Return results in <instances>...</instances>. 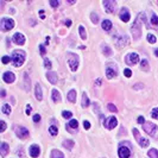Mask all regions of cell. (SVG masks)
I'll list each match as a JSON object with an SVG mask.
<instances>
[{
    "mask_svg": "<svg viewBox=\"0 0 158 158\" xmlns=\"http://www.w3.org/2000/svg\"><path fill=\"white\" fill-rule=\"evenodd\" d=\"M34 95H36V99L38 100V101H40V100L43 99V95H42V88H40L39 84H36V87H34Z\"/></svg>",
    "mask_w": 158,
    "mask_h": 158,
    "instance_id": "cell-18",
    "label": "cell"
},
{
    "mask_svg": "<svg viewBox=\"0 0 158 158\" xmlns=\"http://www.w3.org/2000/svg\"><path fill=\"white\" fill-rule=\"evenodd\" d=\"M10 146L7 143H1V146H0V152H1V156H6V153L8 152Z\"/></svg>",
    "mask_w": 158,
    "mask_h": 158,
    "instance_id": "cell-19",
    "label": "cell"
},
{
    "mask_svg": "<svg viewBox=\"0 0 158 158\" xmlns=\"http://www.w3.org/2000/svg\"><path fill=\"white\" fill-rule=\"evenodd\" d=\"M14 74L13 73H11V71H6V73H4L3 75V80L6 82V83H12V82H14Z\"/></svg>",
    "mask_w": 158,
    "mask_h": 158,
    "instance_id": "cell-16",
    "label": "cell"
},
{
    "mask_svg": "<svg viewBox=\"0 0 158 158\" xmlns=\"http://www.w3.org/2000/svg\"><path fill=\"white\" fill-rule=\"evenodd\" d=\"M78 32H80V36L82 39H86L87 38V33H86V30H84V28L82 26V25H80L78 26Z\"/></svg>",
    "mask_w": 158,
    "mask_h": 158,
    "instance_id": "cell-28",
    "label": "cell"
},
{
    "mask_svg": "<svg viewBox=\"0 0 158 158\" xmlns=\"http://www.w3.org/2000/svg\"><path fill=\"white\" fill-rule=\"evenodd\" d=\"M47 78L50 81V83H52V84L57 83V74L56 73H52V71L47 73Z\"/></svg>",
    "mask_w": 158,
    "mask_h": 158,
    "instance_id": "cell-17",
    "label": "cell"
},
{
    "mask_svg": "<svg viewBox=\"0 0 158 158\" xmlns=\"http://www.w3.org/2000/svg\"><path fill=\"white\" fill-rule=\"evenodd\" d=\"M140 65H142V69H144L145 71L149 70V63H147L146 59H143L142 62H140Z\"/></svg>",
    "mask_w": 158,
    "mask_h": 158,
    "instance_id": "cell-34",
    "label": "cell"
},
{
    "mask_svg": "<svg viewBox=\"0 0 158 158\" xmlns=\"http://www.w3.org/2000/svg\"><path fill=\"white\" fill-rule=\"evenodd\" d=\"M6 96V92H5V89H1V98H5Z\"/></svg>",
    "mask_w": 158,
    "mask_h": 158,
    "instance_id": "cell-49",
    "label": "cell"
},
{
    "mask_svg": "<svg viewBox=\"0 0 158 158\" xmlns=\"http://www.w3.org/2000/svg\"><path fill=\"white\" fill-rule=\"evenodd\" d=\"M152 117V118H155V119H158V108H153L151 111V114H150Z\"/></svg>",
    "mask_w": 158,
    "mask_h": 158,
    "instance_id": "cell-38",
    "label": "cell"
},
{
    "mask_svg": "<svg viewBox=\"0 0 158 158\" xmlns=\"http://www.w3.org/2000/svg\"><path fill=\"white\" fill-rule=\"evenodd\" d=\"M101 25H102V29L105 30V31H107V32L111 31V29H112V22H111V20H108V19H105Z\"/></svg>",
    "mask_w": 158,
    "mask_h": 158,
    "instance_id": "cell-20",
    "label": "cell"
},
{
    "mask_svg": "<svg viewBox=\"0 0 158 158\" xmlns=\"http://www.w3.org/2000/svg\"><path fill=\"white\" fill-rule=\"evenodd\" d=\"M150 158H158V151L156 149H151L149 152H147Z\"/></svg>",
    "mask_w": 158,
    "mask_h": 158,
    "instance_id": "cell-30",
    "label": "cell"
},
{
    "mask_svg": "<svg viewBox=\"0 0 158 158\" xmlns=\"http://www.w3.org/2000/svg\"><path fill=\"white\" fill-rule=\"evenodd\" d=\"M147 42H149V43H151V44H155L156 43V37L153 36V34L149 33V34H147Z\"/></svg>",
    "mask_w": 158,
    "mask_h": 158,
    "instance_id": "cell-35",
    "label": "cell"
},
{
    "mask_svg": "<svg viewBox=\"0 0 158 158\" xmlns=\"http://www.w3.org/2000/svg\"><path fill=\"white\" fill-rule=\"evenodd\" d=\"M16 134L19 137V138L24 139V138L29 137V131H28V128H25V127L19 126V127H17L16 128Z\"/></svg>",
    "mask_w": 158,
    "mask_h": 158,
    "instance_id": "cell-11",
    "label": "cell"
},
{
    "mask_svg": "<svg viewBox=\"0 0 158 158\" xmlns=\"http://www.w3.org/2000/svg\"><path fill=\"white\" fill-rule=\"evenodd\" d=\"M49 133L51 134V136H56V134L58 133V130H57V127L54 126V125H52V126H50L49 127Z\"/></svg>",
    "mask_w": 158,
    "mask_h": 158,
    "instance_id": "cell-32",
    "label": "cell"
},
{
    "mask_svg": "<svg viewBox=\"0 0 158 158\" xmlns=\"http://www.w3.org/2000/svg\"><path fill=\"white\" fill-rule=\"evenodd\" d=\"M106 76L107 78H113L117 76V68H113V65H108L107 68H106Z\"/></svg>",
    "mask_w": 158,
    "mask_h": 158,
    "instance_id": "cell-15",
    "label": "cell"
},
{
    "mask_svg": "<svg viewBox=\"0 0 158 158\" xmlns=\"http://www.w3.org/2000/svg\"><path fill=\"white\" fill-rule=\"evenodd\" d=\"M52 100L54 102H61V94L57 89H52Z\"/></svg>",
    "mask_w": 158,
    "mask_h": 158,
    "instance_id": "cell-21",
    "label": "cell"
},
{
    "mask_svg": "<svg viewBox=\"0 0 158 158\" xmlns=\"http://www.w3.org/2000/svg\"><path fill=\"white\" fill-rule=\"evenodd\" d=\"M13 42L17 44V45H24L25 44V37L24 34L20 33V32H17L13 36Z\"/></svg>",
    "mask_w": 158,
    "mask_h": 158,
    "instance_id": "cell-10",
    "label": "cell"
},
{
    "mask_svg": "<svg viewBox=\"0 0 158 158\" xmlns=\"http://www.w3.org/2000/svg\"><path fill=\"white\" fill-rule=\"evenodd\" d=\"M39 13H40V19H44V11L43 10H40Z\"/></svg>",
    "mask_w": 158,
    "mask_h": 158,
    "instance_id": "cell-50",
    "label": "cell"
},
{
    "mask_svg": "<svg viewBox=\"0 0 158 158\" xmlns=\"http://www.w3.org/2000/svg\"><path fill=\"white\" fill-rule=\"evenodd\" d=\"M10 61H12V59H11V57H8V56H4L3 58H1V62H3L4 64H7Z\"/></svg>",
    "mask_w": 158,
    "mask_h": 158,
    "instance_id": "cell-41",
    "label": "cell"
},
{
    "mask_svg": "<svg viewBox=\"0 0 158 158\" xmlns=\"http://www.w3.org/2000/svg\"><path fill=\"white\" fill-rule=\"evenodd\" d=\"M74 145H75V143L73 142V140H64V142H63V146L68 150H71L74 147Z\"/></svg>",
    "mask_w": 158,
    "mask_h": 158,
    "instance_id": "cell-25",
    "label": "cell"
},
{
    "mask_svg": "<svg viewBox=\"0 0 158 158\" xmlns=\"http://www.w3.org/2000/svg\"><path fill=\"white\" fill-rule=\"evenodd\" d=\"M68 64L73 71L77 70L78 67V57L75 54H68Z\"/></svg>",
    "mask_w": 158,
    "mask_h": 158,
    "instance_id": "cell-4",
    "label": "cell"
},
{
    "mask_svg": "<svg viewBox=\"0 0 158 158\" xmlns=\"http://www.w3.org/2000/svg\"><path fill=\"white\" fill-rule=\"evenodd\" d=\"M51 158H64L63 153L59 150H52L51 152Z\"/></svg>",
    "mask_w": 158,
    "mask_h": 158,
    "instance_id": "cell-24",
    "label": "cell"
},
{
    "mask_svg": "<svg viewBox=\"0 0 158 158\" xmlns=\"http://www.w3.org/2000/svg\"><path fill=\"white\" fill-rule=\"evenodd\" d=\"M142 22H145V13H139L138 17H137L136 22L133 23L132 28H131V31L133 33V37L136 39H139L140 36H142Z\"/></svg>",
    "mask_w": 158,
    "mask_h": 158,
    "instance_id": "cell-1",
    "label": "cell"
},
{
    "mask_svg": "<svg viewBox=\"0 0 158 158\" xmlns=\"http://www.w3.org/2000/svg\"><path fill=\"white\" fill-rule=\"evenodd\" d=\"M62 115H63V118H65V119H69V118H71V115H73V113H71L70 111H63V112H62Z\"/></svg>",
    "mask_w": 158,
    "mask_h": 158,
    "instance_id": "cell-37",
    "label": "cell"
},
{
    "mask_svg": "<svg viewBox=\"0 0 158 158\" xmlns=\"http://www.w3.org/2000/svg\"><path fill=\"white\" fill-rule=\"evenodd\" d=\"M31 111H32V108H31V106H30V105H28V106H26V114H30V113H31Z\"/></svg>",
    "mask_w": 158,
    "mask_h": 158,
    "instance_id": "cell-48",
    "label": "cell"
},
{
    "mask_svg": "<svg viewBox=\"0 0 158 158\" xmlns=\"http://www.w3.org/2000/svg\"><path fill=\"white\" fill-rule=\"evenodd\" d=\"M29 152H30V156H31V157L37 158L38 156H39V153H40L39 146L36 145V144H33V145L30 146V150H29Z\"/></svg>",
    "mask_w": 158,
    "mask_h": 158,
    "instance_id": "cell-14",
    "label": "cell"
},
{
    "mask_svg": "<svg viewBox=\"0 0 158 158\" xmlns=\"http://www.w3.org/2000/svg\"><path fill=\"white\" fill-rule=\"evenodd\" d=\"M83 126H84V128H86V130H89V128H90V122H89V121H87V120H84L83 121Z\"/></svg>",
    "mask_w": 158,
    "mask_h": 158,
    "instance_id": "cell-44",
    "label": "cell"
},
{
    "mask_svg": "<svg viewBox=\"0 0 158 158\" xmlns=\"http://www.w3.org/2000/svg\"><path fill=\"white\" fill-rule=\"evenodd\" d=\"M107 107H108V109L112 112V113H117V112H118V108H117L113 103H108V105H107Z\"/></svg>",
    "mask_w": 158,
    "mask_h": 158,
    "instance_id": "cell-36",
    "label": "cell"
},
{
    "mask_svg": "<svg viewBox=\"0 0 158 158\" xmlns=\"http://www.w3.org/2000/svg\"><path fill=\"white\" fill-rule=\"evenodd\" d=\"M90 18H92V22H93L94 24H98V23H99V16H98L95 12H92Z\"/></svg>",
    "mask_w": 158,
    "mask_h": 158,
    "instance_id": "cell-33",
    "label": "cell"
},
{
    "mask_svg": "<svg viewBox=\"0 0 158 158\" xmlns=\"http://www.w3.org/2000/svg\"><path fill=\"white\" fill-rule=\"evenodd\" d=\"M33 121H34V122H38V121H40V115L39 114H34L33 115Z\"/></svg>",
    "mask_w": 158,
    "mask_h": 158,
    "instance_id": "cell-46",
    "label": "cell"
},
{
    "mask_svg": "<svg viewBox=\"0 0 158 158\" xmlns=\"http://www.w3.org/2000/svg\"><path fill=\"white\" fill-rule=\"evenodd\" d=\"M1 112H3L4 114H10V113H11V107H10V105L4 103L3 107H1Z\"/></svg>",
    "mask_w": 158,
    "mask_h": 158,
    "instance_id": "cell-27",
    "label": "cell"
},
{
    "mask_svg": "<svg viewBox=\"0 0 158 158\" xmlns=\"http://www.w3.org/2000/svg\"><path fill=\"white\" fill-rule=\"evenodd\" d=\"M68 126L70 127V128H74V130H76V128L78 127L77 120H76V119H73V120H70V121H69V124H68Z\"/></svg>",
    "mask_w": 158,
    "mask_h": 158,
    "instance_id": "cell-29",
    "label": "cell"
},
{
    "mask_svg": "<svg viewBox=\"0 0 158 158\" xmlns=\"http://www.w3.org/2000/svg\"><path fill=\"white\" fill-rule=\"evenodd\" d=\"M133 134H134V137H136V139H137V142L139 143V145L142 146V147H147L149 146V140L146 139V138H144V137H142L139 134V131L137 130V128H133Z\"/></svg>",
    "mask_w": 158,
    "mask_h": 158,
    "instance_id": "cell-5",
    "label": "cell"
},
{
    "mask_svg": "<svg viewBox=\"0 0 158 158\" xmlns=\"http://www.w3.org/2000/svg\"><path fill=\"white\" fill-rule=\"evenodd\" d=\"M119 17H120V19L122 20V22L127 23L128 20H130V12H128V10H127L126 7H122V8L120 10Z\"/></svg>",
    "mask_w": 158,
    "mask_h": 158,
    "instance_id": "cell-13",
    "label": "cell"
},
{
    "mask_svg": "<svg viewBox=\"0 0 158 158\" xmlns=\"http://www.w3.org/2000/svg\"><path fill=\"white\" fill-rule=\"evenodd\" d=\"M11 59H12L13 67L19 68V67H22L25 61V52L22 51V50H16V51H13L12 56H11Z\"/></svg>",
    "mask_w": 158,
    "mask_h": 158,
    "instance_id": "cell-2",
    "label": "cell"
},
{
    "mask_svg": "<svg viewBox=\"0 0 158 158\" xmlns=\"http://www.w3.org/2000/svg\"><path fill=\"white\" fill-rule=\"evenodd\" d=\"M68 100L70 101V102H73V103L76 102V90L71 89L70 92H69L68 93Z\"/></svg>",
    "mask_w": 158,
    "mask_h": 158,
    "instance_id": "cell-22",
    "label": "cell"
},
{
    "mask_svg": "<svg viewBox=\"0 0 158 158\" xmlns=\"http://www.w3.org/2000/svg\"><path fill=\"white\" fill-rule=\"evenodd\" d=\"M144 131H145L147 134L150 136H156V132H157V126L152 122H145L144 124Z\"/></svg>",
    "mask_w": 158,
    "mask_h": 158,
    "instance_id": "cell-7",
    "label": "cell"
},
{
    "mask_svg": "<svg viewBox=\"0 0 158 158\" xmlns=\"http://www.w3.org/2000/svg\"><path fill=\"white\" fill-rule=\"evenodd\" d=\"M50 5L54 7V8H57L59 6V1H56V0H50Z\"/></svg>",
    "mask_w": 158,
    "mask_h": 158,
    "instance_id": "cell-39",
    "label": "cell"
},
{
    "mask_svg": "<svg viewBox=\"0 0 158 158\" xmlns=\"http://www.w3.org/2000/svg\"><path fill=\"white\" fill-rule=\"evenodd\" d=\"M102 52L105 56H111L112 55V49L108 45H102Z\"/></svg>",
    "mask_w": 158,
    "mask_h": 158,
    "instance_id": "cell-26",
    "label": "cell"
},
{
    "mask_svg": "<svg viewBox=\"0 0 158 158\" xmlns=\"http://www.w3.org/2000/svg\"><path fill=\"white\" fill-rule=\"evenodd\" d=\"M118 153H119V157L120 158H130V156H131L130 149L126 147V146H120Z\"/></svg>",
    "mask_w": 158,
    "mask_h": 158,
    "instance_id": "cell-12",
    "label": "cell"
},
{
    "mask_svg": "<svg viewBox=\"0 0 158 158\" xmlns=\"http://www.w3.org/2000/svg\"><path fill=\"white\" fill-rule=\"evenodd\" d=\"M151 24L158 25V17L156 16L155 12H151Z\"/></svg>",
    "mask_w": 158,
    "mask_h": 158,
    "instance_id": "cell-31",
    "label": "cell"
},
{
    "mask_svg": "<svg viewBox=\"0 0 158 158\" xmlns=\"http://www.w3.org/2000/svg\"><path fill=\"white\" fill-rule=\"evenodd\" d=\"M0 124H1V128H0V132L1 133H4L5 132V130H6V124H5V121H0Z\"/></svg>",
    "mask_w": 158,
    "mask_h": 158,
    "instance_id": "cell-43",
    "label": "cell"
},
{
    "mask_svg": "<svg viewBox=\"0 0 158 158\" xmlns=\"http://www.w3.org/2000/svg\"><path fill=\"white\" fill-rule=\"evenodd\" d=\"M65 25H67V26H70L71 22H70V20H67V22H65Z\"/></svg>",
    "mask_w": 158,
    "mask_h": 158,
    "instance_id": "cell-51",
    "label": "cell"
},
{
    "mask_svg": "<svg viewBox=\"0 0 158 158\" xmlns=\"http://www.w3.org/2000/svg\"><path fill=\"white\" fill-rule=\"evenodd\" d=\"M39 50H40V55H45V51H47V50H45V47H44V45H39Z\"/></svg>",
    "mask_w": 158,
    "mask_h": 158,
    "instance_id": "cell-45",
    "label": "cell"
},
{
    "mask_svg": "<svg viewBox=\"0 0 158 158\" xmlns=\"http://www.w3.org/2000/svg\"><path fill=\"white\" fill-rule=\"evenodd\" d=\"M103 7L108 13H113L117 8V3L113 0H105L103 1Z\"/></svg>",
    "mask_w": 158,
    "mask_h": 158,
    "instance_id": "cell-8",
    "label": "cell"
},
{
    "mask_svg": "<svg viewBox=\"0 0 158 158\" xmlns=\"http://www.w3.org/2000/svg\"><path fill=\"white\" fill-rule=\"evenodd\" d=\"M44 67H45L47 69H50V68H51V62H50V61H49L48 58H44Z\"/></svg>",
    "mask_w": 158,
    "mask_h": 158,
    "instance_id": "cell-40",
    "label": "cell"
},
{
    "mask_svg": "<svg viewBox=\"0 0 158 158\" xmlns=\"http://www.w3.org/2000/svg\"><path fill=\"white\" fill-rule=\"evenodd\" d=\"M125 62H126L127 65H134L139 62V56L136 52H131L125 57Z\"/></svg>",
    "mask_w": 158,
    "mask_h": 158,
    "instance_id": "cell-6",
    "label": "cell"
},
{
    "mask_svg": "<svg viewBox=\"0 0 158 158\" xmlns=\"http://www.w3.org/2000/svg\"><path fill=\"white\" fill-rule=\"evenodd\" d=\"M124 74H125V76H126V77H131V76H132V71H131L128 68H126L124 70Z\"/></svg>",
    "mask_w": 158,
    "mask_h": 158,
    "instance_id": "cell-42",
    "label": "cell"
},
{
    "mask_svg": "<svg viewBox=\"0 0 158 158\" xmlns=\"http://www.w3.org/2000/svg\"><path fill=\"white\" fill-rule=\"evenodd\" d=\"M138 122H139V124H145V119H144V117H139V118H138Z\"/></svg>",
    "mask_w": 158,
    "mask_h": 158,
    "instance_id": "cell-47",
    "label": "cell"
},
{
    "mask_svg": "<svg viewBox=\"0 0 158 158\" xmlns=\"http://www.w3.org/2000/svg\"><path fill=\"white\" fill-rule=\"evenodd\" d=\"M103 124H105L106 128H108V130H113V128L118 125V120H117L115 117H109V118L106 119Z\"/></svg>",
    "mask_w": 158,
    "mask_h": 158,
    "instance_id": "cell-9",
    "label": "cell"
},
{
    "mask_svg": "<svg viewBox=\"0 0 158 158\" xmlns=\"http://www.w3.org/2000/svg\"><path fill=\"white\" fill-rule=\"evenodd\" d=\"M0 28H1V31H8V30H12L14 28V22L13 19L11 18H3L1 22H0Z\"/></svg>",
    "mask_w": 158,
    "mask_h": 158,
    "instance_id": "cell-3",
    "label": "cell"
},
{
    "mask_svg": "<svg viewBox=\"0 0 158 158\" xmlns=\"http://www.w3.org/2000/svg\"><path fill=\"white\" fill-rule=\"evenodd\" d=\"M156 55H157V56H158V50H156Z\"/></svg>",
    "mask_w": 158,
    "mask_h": 158,
    "instance_id": "cell-52",
    "label": "cell"
},
{
    "mask_svg": "<svg viewBox=\"0 0 158 158\" xmlns=\"http://www.w3.org/2000/svg\"><path fill=\"white\" fill-rule=\"evenodd\" d=\"M88 106H89V99H88V95L86 93H83V95H82V107H83V108H87Z\"/></svg>",
    "mask_w": 158,
    "mask_h": 158,
    "instance_id": "cell-23",
    "label": "cell"
}]
</instances>
